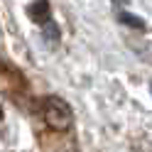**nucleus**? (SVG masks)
I'll list each match as a JSON object with an SVG mask.
<instances>
[{
	"label": "nucleus",
	"mask_w": 152,
	"mask_h": 152,
	"mask_svg": "<svg viewBox=\"0 0 152 152\" xmlns=\"http://www.w3.org/2000/svg\"><path fill=\"white\" fill-rule=\"evenodd\" d=\"M42 37H44L49 44H56V42L61 39V32H59V27L54 25V20H49V22L42 25Z\"/></svg>",
	"instance_id": "obj_4"
},
{
	"label": "nucleus",
	"mask_w": 152,
	"mask_h": 152,
	"mask_svg": "<svg viewBox=\"0 0 152 152\" xmlns=\"http://www.w3.org/2000/svg\"><path fill=\"white\" fill-rule=\"evenodd\" d=\"M42 113H44V123L56 132H64V130H69L74 125V110H71L69 103L64 98H59V96L44 98Z\"/></svg>",
	"instance_id": "obj_1"
},
{
	"label": "nucleus",
	"mask_w": 152,
	"mask_h": 152,
	"mask_svg": "<svg viewBox=\"0 0 152 152\" xmlns=\"http://www.w3.org/2000/svg\"><path fill=\"white\" fill-rule=\"evenodd\" d=\"M150 91H152V86H150Z\"/></svg>",
	"instance_id": "obj_5"
},
{
	"label": "nucleus",
	"mask_w": 152,
	"mask_h": 152,
	"mask_svg": "<svg viewBox=\"0 0 152 152\" xmlns=\"http://www.w3.org/2000/svg\"><path fill=\"white\" fill-rule=\"evenodd\" d=\"M27 15H30V20L37 22V25H44V22H49L52 20V5H49V0H34V3L27 5Z\"/></svg>",
	"instance_id": "obj_2"
},
{
	"label": "nucleus",
	"mask_w": 152,
	"mask_h": 152,
	"mask_svg": "<svg viewBox=\"0 0 152 152\" xmlns=\"http://www.w3.org/2000/svg\"><path fill=\"white\" fill-rule=\"evenodd\" d=\"M118 22L132 27V30H140V32H142V30H147V22L142 20V17L132 15V12H125V10H120V12H118Z\"/></svg>",
	"instance_id": "obj_3"
}]
</instances>
